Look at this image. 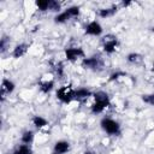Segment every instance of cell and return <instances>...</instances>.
I'll use <instances>...</instances> for the list:
<instances>
[{
  "label": "cell",
  "mask_w": 154,
  "mask_h": 154,
  "mask_svg": "<svg viewBox=\"0 0 154 154\" xmlns=\"http://www.w3.org/2000/svg\"><path fill=\"white\" fill-rule=\"evenodd\" d=\"M31 123L32 125L36 128V129H42V128H46L48 125V120L43 117V116H40V114H36L31 118Z\"/></svg>",
  "instance_id": "obj_15"
},
{
  "label": "cell",
  "mask_w": 154,
  "mask_h": 154,
  "mask_svg": "<svg viewBox=\"0 0 154 154\" xmlns=\"http://www.w3.org/2000/svg\"><path fill=\"white\" fill-rule=\"evenodd\" d=\"M83 154H95V153H94V152H91V150H85Z\"/></svg>",
  "instance_id": "obj_25"
},
{
  "label": "cell",
  "mask_w": 154,
  "mask_h": 154,
  "mask_svg": "<svg viewBox=\"0 0 154 154\" xmlns=\"http://www.w3.org/2000/svg\"><path fill=\"white\" fill-rule=\"evenodd\" d=\"M35 5H36V7L38 8V11L46 12V11H48V8H49V0H37V1L35 2Z\"/></svg>",
  "instance_id": "obj_19"
},
{
  "label": "cell",
  "mask_w": 154,
  "mask_h": 154,
  "mask_svg": "<svg viewBox=\"0 0 154 154\" xmlns=\"http://www.w3.org/2000/svg\"><path fill=\"white\" fill-rule=\"evenodd\" d=\"M103 32L102 25L97 20H90L84 25V34L89 36H100Z\"/></svg>",
  "instance_id": "obj_8"
},
{
  "label": "cell",
  "mask_w": 154,
  "mask_h": 154,
  "mask_svg": "<svg viewBox=\"0 0 154 154\" xmlns=\"http://www.w3.org/2000/svg\"><path fill=\"white\" fill-rule=\"evenodd\" d=\"M100 126H101L102 131H105L109 136H119L122 134L120 124L109 117H103L100 120Z\"/></svg>",
  "instance_id": "obj_2"
},
{
  "label": "cell",
  "mask_w": 154,
  "mask_h": 154,
  "mask_svg": "<svg viewBox=\"0 0 154 154\" xmlns=\"http://www.w3.org/2000/svg\"><path fill=\"white\" fill-rule=\"evenodd\" d=\"M34 138H35V134H34V131L32 130H25L23 134H22V136H20V142L23 143V144H31L32 142H34Z\"/></svg>",
  "instance_id": "obj_16"
},
{
  "label": "cell",
  "mask_w": 154,
  "mask_h": 154,
  "mask_svg": "<svg viewBox=\"0 0 154 154\" xmlns=\"http://www.w3.org/2000/svg\"><path fill=\"white\" fill-rule=\"evenodd\" d=\"M64 64L61 63V61H58L55 65H54V71H55V75L59 77V78H61L63 76H64Z\"/></svg>",
  "instance_id": "obj_21"
},
{
  "label": "cell",
  "mask_w": 154,
  "mask_h": 154,
  "mask_svg": "<svg viewBox=\"0 0 154 154\" xmlns=\"http://www.w3.org/2000/svg\"><path fill=\"white\" fill-rule=\"evenodd\" d=\"M7 43L10 45V38L6 37V36H2V38L0 40V51H1V53H5L6 47H7Z\"/></svg>",
  "instance_id": "obj_24"
},
{
  "label": "cell",
  "mask_w": 154,
  "mask_h": 154,
  "mask_svg": "<svg viewBox=\"0 0 154 154\" xmlns=\"http://www.w3.org/2000/svg\"><path fill=\"white\" fill-rule=\"evenodd\" d=\"M118 11V6L117 5H113L111 7H103V8H99L97 11V16L100 18H108V17H112L117 13Z\"/></svg>",
  "instance_id": "obj_13"
},
{
  "label": "cell",
  "mask_w": 154,
  "mask_h": 154,
  "mask_svg": "<svg viewBox=\"0 0 154 154\" xmlns=\"http://www.w3.org/2000/svg\"><path fill=\"white\" fill-rule=\"evenodd\" d=\"M126 61H128L129 64H138V63L142 61V55L138 54V53H135V52L129 53V54L126 55Z\"/></svg>",
  "instance_id": "obj_18"
},
{
  "label": "cell",
  "mask_w": 154,
  "mask_h": 154,
  "mask_svg": "<svg viewBox=\"0 0 154 154\" xmlns=\"http://www.w3.org/2000/svg\"><path fill=\"white\" fill-rule=\"evenodd\" d=\"M81 13V8L79 6H70L66 10L59 12L55 17H54V23L57 24H64L66 22H69L70 19L77 18Z\"/></svg>",
  "instance_id": "obj_3"
},
{
  "label": "cell",
  "mask_w": 154,
  "mask_h": 154,
  "mask_svg": "<svg viewBox=\"0 0 154 154\" xmlns=\"http://www.w3.org/2000/svg\"><path fill=\"white\" fill-rule=\"evenodd\" d=\"M125 76H126V73H125L124 71H114V72H112V73L109 75V82L118 81L119 78L125 77Z\"/></svg>",
  "instance_id": "obj_22"
},
{
  "label": "cell",
  "mask_w": 154,
  "mask_h": 154,
  "mask_svg": "<svg viewBox=\"0 0 154 154\" xmlns=\"http://www.w3.org/2000/svg\"><path fill=\"white\" fill-rule=\"evenodd\" d=\"M142 101H143L144 103H148V105H150V106H154V93L142 95Z\"/></svg>",
  "instance_id": "obj_23"
},
{
  "label": "cell",
  "mask_w": 154,
  "mask_h": 154,
  "mask_svg": "<svg viewBox=\"0 0 154 154\" xmlns=\"http://www.w3.org/2000/svg\"><path fill=\"white\" fill-rule=\"evenodd\" d=\"M16 89V84L13 81L8 79V78H4L1 82V100L4 101L6 99V96L11 95Z\"/></svg>",
  "instance_id": "obj_9"
},
{
  "label": "cell",
  "mask_w": 154,
  "mask_h": 154,
  "mask_svg": "<svg viewBox=\"0 0 154 154\" xmlns=\"http://www.w3.org/2000/svg\"><path fill=\"white\" fill-rule=\"evenodd\" d=\"M71 148V144L69 141L66 140H59L54 143L53 146V149H52V153L53 154H66Z\"/></svg>",
  "instance_id": "obj_10"
},
{
  "label": "cell",
  "mask_w": 154,
  "mask_h": 154,
  "mask_svg": "<svg viewBox=\"0 0 154 154\" xmlns=\"http://www.w3.org/2000/svg\"><path fill=\"white\" fill-rule=\"evenodd\" d=\"M64 55H65V59L71 63H75L81 58L82 59L85 58V53L82 47H66L64 49Z\"/></svg>",
  "instance_id": "obj_6"
},
{
  "label": "cell",
  "mask_w": 154,
  "mask_h": 154,
  "mask_svg": "<svg viewBox=\"0 0 154 154\" xmlns=\"http://www.w3.org/2000/svg\"><path fill=\"white\" fill-rule=\"evenodd\" d=\"M61 2L57 1V0H49V8L48 11H52V12H61Z\"/></svg>",
  "instance_id": "obj_20"
},
{
  "label": "cell",
  "mask_w": 154,
  "mask_h": 154,
  "mask_svg": "<svg viewBox=\"0 0 154 154\" xmlns=\"http://www.w3.org/2000/svg\"><path fill=\"white\" fill-rule=\"evenodd\" d=\"M93 97H94V102L90 106V112L93 114H100V113H102L111 105L109 95L106 91L99 90V91L94 93Z\"/></svg>",
  "instance_id": "obj_1"
},
{
  "label": "cell",
  "mask_w": 154,
  "mask_h": 154,
  "mask_svg": "<svg viewBox=\"0 0 154 154\" xmlns=\"http://www.w3.org/2000/svg\"><path fill=\"white\" fill-rule=\"evenodd\" d=\"M82 66L87 70H91V71H99L103 67V59L97 55H90V57H85L84 59H82Z\"/></svg>",
  "instance_id": "obj_5"
},
{
  "label": "cell",
  "mask_w": 154,
  "mask_h": 154,
  "mask_svg": "<svg viewBox=\"0 0 154 154\" xmlns=\"http://www.w3.org/2000/svg\"><path fill=\"white\" fill-rule=\"evenodd\" d=\"M12 154H32V148L29 144H19L14 148Z\"/></svg>",
  "instance_id": "obj_17"
},
{
  "label": "cell",
  "mask_w": 154,
  "mask_h": 154,
  "mask_svg": "<svg viewBox=\"0 0 154 154\" xmlns=\"http://www.w3.org/2000/svg\"><path fill=\"white\" fill-rule=\"evenodd\" d=\"M119 46V41L113 35H107L102 40V49L106 54H113Z\"/></svg>",
  "instance_id": "obj_7"
},
{
  "label": "cell",
  "mask_w": 154,
  "mask_h": 154,
  "mask_svg": "<svg viewBox=\"0 0 154 154\" xmlns=\"http://www.w3.org/2000/svg\"><path fill=\"white\" fill-rule=\"evenodd\" d=\"M28 49H29V45L22 42V43H18L17 46H14V48L12 49L11 54H12V57L14 59H19V58H22V57H24L26 54Z\"/></svg>",
  "instance_id": "obj_12"
},
{
  "label": "cell",
  "mask_w": 154,
  "mask_h": 154,
  "mask_svg": "<svg viewBox=\"0 0 154 154\" xmlns=\"http://www.w3.org/2000/svg\"><path fill=\"white\" fill-rule=\"evenodd\" d=\"M54 85H55L54 79H46V81L40 82V84H38V89H40L41 93H43V94H48V93H51V91L54 89Z\"/></svg>",
  "instance_id": "obj_14"
},
{
  "label": "cell",
  "mask_w": 154,
  "mask_h": 154,
  "mask_svg": "<svg viewBox=\"0 0 154 154\" xmlns=\"http://www.w3.org/2000/svg\"><path fill=\"white\" fill-rule=\"evenodd\" d=\"M55 96L61 103L69 105L75 101V89L71 85H61L57 89Z\"/></svg>",
  "instance_id": "obj_4"
},
{
  "label": "cell",
  "mask_w": 154,
  "mask_h": 154,
  "mask_svg": "<svg viewBox=\"0 0 154 154\" xmlns=\"http://www.w3.org/2000/svg\"><path fill=\"white\" fill-rule=\"evenodd\" d=\"M152 71L154 72V63H153V65H152Z\"/></svg>",
  "instance_id": "obj_26"
},
{
  "label": "cell",
  "mask_w": 154,
  "mask_h": 154,
  "mask_svg": "<svg viewBox=\"0 0 154 154\" xmlns=\"http://www.w3.org/2000/svg\"><path fill=\"white\" fill-rule=\"evenodd\" d=\"M93 95H94V93L85 87L75 89V101H84V100H88Z\"/></svg>",
  "instance_id": "obj_11"
}]
</instances>
